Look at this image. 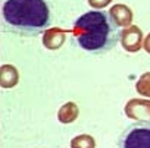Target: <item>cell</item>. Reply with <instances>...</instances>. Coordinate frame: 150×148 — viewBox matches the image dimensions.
<instances>
[{"instance_id": "cell-10", "label": "cell", "mask_w": 150, "mask_h": 148, "mask_svg": "<svg viewBox=\"0 0 150 148\" xmlns=\"http://www.w3.org/2000/svg\"><path fill=\"white\" fill-rule=\"evenodd\" d=\"M135 90L138 94L150 97V72H146L138 78L137 84H135Z\"/></svg>"}, {"instance_id": "cell-12", "label": "cell", "mask_w": 150, "mask_h": 148, "mask_svg": "<svg viewBox=\"0 0 150 148\" xmlns=\"http://www.w3.org/2000/svg\"><path fill=\"white\" fill-rule=\"evenodd\" d=\"M112 2V0H88V5L93 8V9H103V8H106L109 3Z\"/></svg>"}, {"instance_id": "cell-8", "label": "cell", "mask_w": 150, "mask_h": 148, "mask_svg": "<svg viewBox=\"0 0 150 148\" xmlns=\"http://www.w3.org/2000/svg\"><path fill=\"white\" fill-rule=\"evenodd\" d=\"M19 81L18 69L13 65H2L0 67V85L3 88H13Z\"/></svg>"}, {"instance_id": "cell-1", "label": "cell", "mask_w": 150, "mask_h": 148, "mask_svg": "<svg viewBox=\"0 0 150 148\" xmlns=\"http://www.w3.org/2000/svg\"><path fill=\"white\" fill-rule=\"evenodd\" d=\"M50 0H2L3 29L24 37L46 31L52 22Z\"/></svg>"}, {"instance_id": "cell-13", "label": "cell", "mask_w": 150, "mask_h": 148, "mask_svg": "<svg viewBox=\"0 0 150 148\" xmlns=\"http://www.w3.org/2000/svg\"><path fill=\"white\" fill-rule=\"evenodd\" d=\"M143 48L150 54V34L146 35V38H144V41H143Z\"/></svg>"}, {"instance_id": "cell-4", "label": "cell", "mask_w": 150, "mask_h": 148, "mask_svg": "<svg viewBox=\"0 0 150 148\" xmlns=\"http://www.w3.org/2000/svg\"><path fill=\"white\" fill-rule=\"evenodd\" d=\"M125 114L129 119L150 123V100L132 98L125 104Z\"/></svg>"}, {"instance_id": "cell-11", "label": "cell", "mask_w": 150, "mask_h": 148, "mask_svg": "<svg viewBox=\"0 0 150 148\" xmlns=\"http://www.w3.org/2000/svg\"><path fill=\"white\" fill-rule=\"evenodd\" d=\"M71 147H74V148H83V147L93 148V147H96V142H94L93 136H90V135H78L77 138L72 139Z\"/></svg>"}, {"instance_id": "cell-5", "label": "cell", "mask_w": 150, "mask_h": 148, "mask_svg": "<svg viewBox=\"0 0 150 148\" xmlns=\"http://www.w3.org/2000/svg\"><path fill=\"white\" fill-rule=\"evenodd\" d=\"M143 32L137 25H129L121 32V46L129 53H135L143 47Z\"/></svg>"}, {"instance_id": "cell-3", "label": "cell", "mask_w": 150, "mask_h": 148, "mask_svg": "<svg viewBox=\"0 0 150 148\" xmlns=\"http://www.w3.org/2000/svg\"><path fill=\"white\" fill-rule=\"evenodd\" d=\"M122 148H150V123L140 122L125 129L118 141Z\"/></svg>"}, {"instance_id": "cell-6", "label": "cell", "mask_w": 150, "mask_h": 148, "mask_svg": "<svg viewBox=\"0 0 150 148\" xmlns=\"http://www.w3.org/2000/svg\"><path fill=\"white\" fill-rule=\"evenodd\" d=\"M66 34H68L66 29H60L57 27L49 28V29L44 31L43 46L47 50H57V48H60L63 46V43L66 40Z\"/></svg>"}, {"instance_id": "cell-7", "label": "cell", "mask_w": 150, "mask_h": 148, "mask_svg": "<svg viewBox=\"0 0 150 148\" xmlns=\"http://www.w3.org/2000/svg\"><path fill=\"white\" fill-rule=\"evenodd\" d=\"M109 15H110V18L113 19V22L118 27H129L132 24V19H134L132 11L127 5H115V6H112L110 11H109Z\"/></svg>"}, {"instance_id": "cell-9", "label": "cell", "mask_w": 150, "mask_h": 148, "mask_svg": "<svg viewBox=\"0 0 150 148\" xmlns=\"http://www.w3.org/2000/svg\"><path fill=\"white\" fill-rule=\"evenodd\" d=\"M78 114H80L78 106L75 104L74 101H68V103H65V104L59 109V112H57V119H59L60 123H72V122L77 120Z\"/></svg>"}, {"instance_id": "cell-2", "label": "cell", "mask_w": 150, "mask_h": 148, "mask_svg": "<svg viewBox=\"0 0 150 148\" xmlns=\"http://www.w3.org/2000/svg\"><path fill=\"white\" fill-rule=\"evenodd\" d=\"M75 44L90 54L110 51L121 38L118 25L108 12L90 11L74 22L71 29Z\"/></svg>"}]
</instances>
